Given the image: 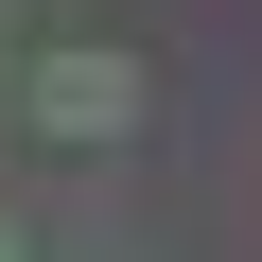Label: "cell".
Here are the masks:
<instances>
[{"label": "cell", "mask_w": 262, "mask_h": 262, "mask_svg": "<svg viewBox=\"0 0 262 262\" xmlns=\"http://www.w3.org/2000/svg\"><path fill=\"white\" fill-rule=\"evenodd\" d=\"M0 262H18V227H0Z\"/></svg>", "instance_id": "obj_2"}, {"label": "cell", "mask_w": 262, "mask_h": 262, "mask_svg": "<svg viewBox=\"0 0 262 262\" xmlns=\"http://www.w3.org/2000/svg\"><path fill=\"white\" fill-rule=\"evenodd\" d=\"M35 122L53 140H122L140 122V53H35Z\"/></svg>", "instance_id": "obj_1"}]
</instances>
